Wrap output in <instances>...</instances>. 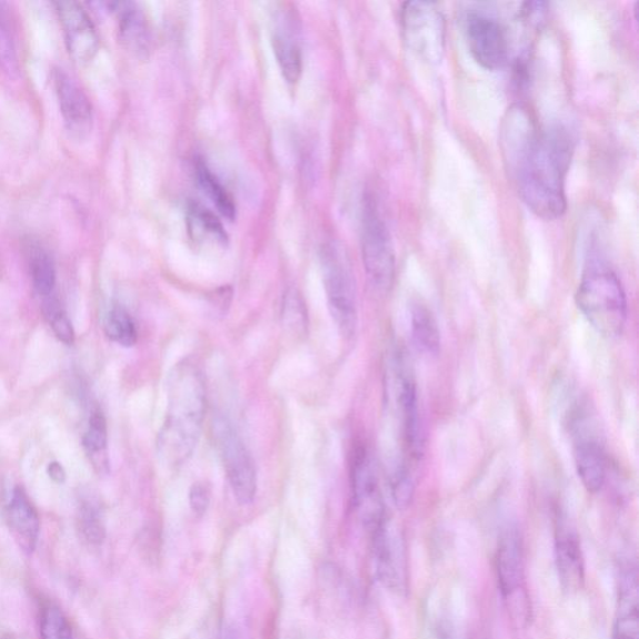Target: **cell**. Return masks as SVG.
<instances>
[{"mask_svg":"<svg viewBox=\"0 0 639 639\" xmlns=\"http://www.w3.org/2000/svg\"><path fill=\"white\" fill-rule=\"evenodd\" d=\"M500 147L523 204L541 219H560L576 147L571 131L563 126L541 129L529 108L515 104L503 118Z\"/></svg>","mask_w":639,"mask_h":639,"instance_id":"1","label":"cell"},{"mask_svg":"<svg viewBox=\"0 0 639 639\" xmlns=\"http://www.w3.org/2000/svg\"><path fill=\"white\" fill-rule=\"evenodd\" d=\"M168 408L158 436L162 463L179 468L194 453L207 410V388L196 362L176 365L167 381Z\"/></svg>","mask_w":639,"mask_h":639,"instance_id":"2","label":"cell"},{"mask_svg":"<svg viewBox=\"0 0 639 639\" xmlns=\"http://www.w3.org/2000/svg\"><path fill=\"white\" fill-rule=\"evenodd\" d=\"M576 302L583 317L602 337L613 339L623 332L628 319V302L620 278L605 262L588 263Z\"/></svg>","mask_w":639,"mask_h":639,"instance_id":"3","label":"cell"},{"mask_svg":"<svg viewBox=\"0 0 639 639\" xmlns=\"http://www.w3.org/2000/svg\"><path fill=\"white\" fill-rule=\"evenodd\" d=\"M323 288L331 317L345 338L353 337L359 321L357 281L347 251L338 242L321 250Z\"/></svg>","mask_w":639,"mask_h":639,"instance_id":"4","label":"cell"},{"mask_svg":"<svg viewBox=\"0 0 639 639\" xmlns=\"http://www.w3.org/2000/svg\"><path fill=\"white\" fill-rule=\"evenodd\" d=\"M361 249L370 286L378 292H388L397 273V253L387 221L372 194L363 199Z\"/></svg>","mask_w":639,"mask_h":639,"instance_id":"5","label":"cell"},{"mask_svg":"<svg viewBox=\"0 0 639 639\" xmlns=\"http://www.w3.org/2000/svg\"><path fill=\"white\" fill-rule=\"evenodd\" d=\"M211 435L237 501L247 506L256 499L258 476L251 455L234 426L222 415L211 422Z\"/></svg>","mask_w":639,"mask_h":639,"instance_id":"6","label":"cell"},{"mask_svg":"<svg viewBox=\"0 0 639 639\" xmlns=\"http://www.w3.org/2000/svg\"><path fill=\"white\" fill-rule=\"evenodd\" d=\"M401 33L406 46L423 62L439 64L446 52V18L430 2L403 3L400 10Z\"/></svg>","mask_w":639,"mask_h":639,"instance_id":"7","label":"cell"},{"mask_svg":"<svg viewBox=\"0 0 639 639\" xmlns=\"http://www.w3.org/2000/svg\"><path fill=\"white\" fill-rule=\"evenodd\" d=\"M351 486L355 509L370 533L388 521L377 466L365 448L353 453Z\"/></svg>","mask_w":639,"mask_h":639,"instance_id":"8","label":"cell"},{"mask_svg":"<svg viewBox=\"0 0 639 639\" xmlns=\"http://www.w3.org/2000/svg\"><path fill=\"white\" fill-rule=\"evenodd\" d=\"M466 40L470 53L482 68H502L509 56V40L502 24L490 14L471 12L465 22Z\"/></svg>","mask_w":639,"mask_h":639,"instance_id":"9","label":"cell"},{"mask_svg":"<svg viewBox=\"0 0 639 639\" xmlns=\"http://www.w3.org/2000/svg\"><path fill=\"white\" fill-rule=\"evenodd\" d=\"M371 536L380 581L391 591H408V555L400 535L387 521Z\"/></svg>","mask_w":639,"mask_h":639,"instance_id":"10","label":"cell"},{"mask_svg":"<svg viewBox=\"0 0 639 639\" xmlns=\"http://www.w3.org/2000/svg\"><path fill=\"white\" fill-rule=\"evenodd\" d=\"M497 580L505 601L517 610H525L527 603L525 587V557L519 532L506 530L501 536L496 556Z\"/></svg>","mask_w":639,"mask_h":639,"instance_id":"11","label":"cell"},{"mask_svg":"<svg viewBox=\"0 0 639 639\" xmlns=\"http://www.w3.org/2000/svg\"><path fill=\"white\" fill-rule=\"evenodd\" d=\"M395 402L401 422L405 449L411 458L419 459L422 453L423 440L419 411L418 389L411 371L405 367L402 360L395 367Z\"/></svg>","mask_w":639,"mask_h":639,"instance_id":"12","label":"cell"},{"mask_svg":"<svg viewBox=\"0 0 639 639\" xmlns=\"http://www.w3.org/2000/svg\"><path fill=\"white\" fill-rule=\"evenodd\" d=\"M271 43L283 78L297 84L302 72V52L296 14L281 4L273 12Z\"/></svg>","mask_w":639,"mask_h":639,"instance_id":"13","label":"cell"},{"mask_svg":"<svg viewBox=\"0 0 639 639\" xmlns=\"http://www.w3.org/2000/svg\"><path fill=\"white\" fill-rule=\"evenodd\" d=\"M54 6L64 30L69 54L79 64L89 63L98 53L100 42L86 9L76 2H60Z\"/></svg>","mask_w":639,"mask_h":639,"instance_id":"14","label":"cell"},{"mask_svg":"<svg viewBox=\"0 0 639 639\" xmlns=\"http://www.w3.org/2000/svg\"><path fill=\"white\" fill-rule=\"evenodd\" d=\"M54 87L67 129L77 138H84L93 127V107L77 81L63 69H54Z\"/></svg>","mask_w":639,"mask_h":639,"instance_id":"15","label":"cell"},{"mask_svg":"<svg viewBox=\"0 0 639 639\" xmlns=\"http://www.w3.org/2000/svg\"><path fill=\"white\" fill-rule=\"evenodd\" d=\"M556 565L561 586L567 592L580 591L585 583V561L580 539L566 521L556 529Z\"/></svg>","mask_w":639,"mask_h":639,"instance_id":"16","label":"cell"},{"mask_svg":"<svg viewBox=\"0 0 639 639\" xmlns=\"http://www.w3.org/2000/svg\"><path fill=\"white\" fill-rule=\"evenodd\" d=\"M576 430L575 463L578 478L588 492L597 493L603 489L607 480V456L600 441L583 429Z\"/></svg>","mask_w":639,"mask_h":639,"instance_id":"17","label":"cell"},{"mask_svg":"<svg viewBox=\"0 0 639 639\" xmlns=\"http://www.w3.org/2000/svg\"><path fill=\"white\" fill-rule=\"evenodd\" d=\"M10 532L20 549L27 555L36 550L40 532V520L32 501L22 487H16L7 507Z\"/></svg>","mask_w":639,"mask_h":639,"instance_id":"18","label":"cell"},{"mask_svg":"<svg viewBox=\"0 0 639 639\" xmlns=\"http://www.w3.org/2000/svg\"><path fill=\"white\" fill-rule=\"evenodd\" d=\"M638 576L627 565L620 576L613 639H639Z\"/></svg>","mask_w":639,"mask_h":639,"instance_id":"19","label":"cell"},{"mask_svg":"<svg viewBox=\"0 0 639 639\" xmlns=\"http://www.w3.org/2000/svg\"><path fill=\"white\" fill-rule=\"evenodd\" d=\"M119 18V37L129 52L147 56L150 49V30L147 18L134 3H111Z\"/></svg>","mask_w":639,"mask_h":639,"instance_id":"20","label":"cell"},{"mask_svg":"<svg viewBox=\"0 0 639 639\" xmlns=\"http://www.w3.org/2000/svg\"><path fill=\"white\" fill-rule=\"evenodd\" d=\"M187 227L189 236L202 246L226 247L228 234L220 220L207 208L192 202L188 208Z\"/></svg>","mask_w":639,"mask_h":639,"instance_id":"21","label":"cell"},{"mask_svg":"<svg viewBox=\"0 0 639 639\" xmlns=\"http://www.w3.org/2000/svg\"><path fill=\"white\" fill-rule=\"evenodd\" d=\"M410 329L416 349L428 357H438L441 349L439 325L431 310L421 302H415L411 308Z\"/></svg>","mask_w":639,"mask_h":639,"instance_id":"22","label":"cell"},{"mask_svg":"<svg viewBox=\"0 0 639 639\" xmlns=\"http://www.w3.org/2000/svg\"><path fill=\"white\" fill-rule=\"evenodd\" d=\"M83 446L88 459L99 475L110 469L108 453V426L103 412L94 410L90 415L88 429L83 436Z\"/></svg>","mask_w":639,"mask_h":639,"instance_id":"23","label":"cell"},{"mask_svg":"<svg viewBox=\"0 0 639 639\" xmlns=\"http://www.w3.org/2000/svg\"><path fill=\"white\" fill-rule=\"evenodd\" d=\"M196 172L201 190L204 191L220 214L230 221L234 220L237 216L236 202L217 176L212 174L206 162L201 160L197 161Z\"/></svg>","mask_w":639,"mask_h":639,"instance_id":"24","label":"cell"},{"mask_svg":"<svg viewBox=\"0 0 639 639\" xmlns=\"http://www.w3.org/2000/svg\"><path fill=\"white\" fill-rule=\"evenodd\" d=\"M30 277L38 296L47 299L52 297L57 282V272L52 258L42 248L30 251Z\"/></svg>","mask_w":639,"mask_h":639,"instance_id":"25","label":"cell"},{"mask_svg":"<svg viewBox=\"0 0 639 639\" xmlns=\"http://www.w3.org/2000/svg\"><path fill=\"white\" fill-rule=\"evenodd\" d=\"M104 330L107 337L123 348H133L138 340V331L133 318L124 307H111L107 313Z\"/></svg>","mask_w":639,"mask_h":639,"instance_id":"26","label":"cell"},{"mask_svg":"<svg viewBox=\"0 0 639 639\" xmlns=\"http://www.w3.org/2000/svg\"><path fill=\"white\" fill-rule=\"evenodd\" d=\"M283 327L296 337H303L308 331V311L301 293L297 289H289L282 301Z\"/></svg>","mask_w":639,"mask_h":639,"instance_id":"27","label":"cell"},{"mask_svg":"<svg viewBox=\"0 0 639 639\" xmlns=\"http://www.w3.org/2000/svg\"><path fill=\"white\" fill-rule=\"evenodd\" d=\"M43 312L58 340L72 347L76 341L74 328L59 301L50 297L47 298L43 303Z\"/></svg>","mask_w":639,"mask_h":639,"instance_id":"28","label":"cell"},{"mask_svg":"<svg viewBox=\"0 0 639 639\" xmlns=\"http://www.w3.org/2000/svg\"><path fill=\"white\" fill-rule=\"evenodd\" d=\"M80 532L90 545H100L106 539V527L99 507L91 501L81 503L79 510Z\"/></svg>","mask_w":639,"mask_h":639,"instance_id":"29","label":"cell"},{"mask_svg":"<svg viewBox=\"0 0 639 639\" xmlns=\"http://www.w3.org/2000/svg\"><path fill=\"white\" fill-rule=\"evenodd\" d=\"M40 636L42 639H74L67 617L53 605L44 608L40 620Z\"/></svg>","mask_w":639,"mask_h":639,"instance_id":"30","label":"cell"},{"mask_svg":"<svg viewBox=\"0 0 639 639\" xmlns=\"http://www.w3.org/2000/svg\"><path fill=\"white\" fill-rule=\"evenodd\" d=\"M7 19L4 4H0V63L13 74L18 72V58Z\"/></svg>","mask_w":639,"mask_h":639,"instance_id":"31","label":"cell"},{"mask_svg":"<svg viewBox=\"0 0 639 639\" xmlns=\"http://www.w3.org/2000/svg\"><path fill=\"white\" fill-rule=\"evenodd\" d=\"M211 501V487L206 481H199L191 486L189 503L192 513L202 517L207 513Z\"/></svg>","mask_w":639,"mask_h":639,"instance_id":"32","label":"cell"},{"mask_svg":"<svg viewBox=\"0 0 639 639\" xmlns=\"http://www.w3.org/2000/svg\"><path fill=\"white\" fill-rule=\"evenodd\" d=\"M48 475L57 483H63L67 479V473L62 465L59 462H50L48 465Z\"/></svg>","mask_w":639,"mask_h":639,"instance_id":"33","label":"cell"},{"mask_svg":"<svg viewBox=\"0 0 639 639\" xmlns=\"http://www.w3.org/2000/svg\"><path fill=\"white\" fill-rule=\"evenodd\" d=\"M221 639H243L239 630L234 626H229L222 632Z\"/></svg>","mask_w":639,"mask_h":639,"instance_id":"34","label":"cell"},{"mask_svg":"<svg viewBox=\"0 0 639 639\" xmlns=\"http://www.w3.org/2000/svg\"><path fill=\"white\" fill-rule=\"evenodd\" d=\"M436 639H453L452 635L446 630V628H441L438 633V638Z\"/></svg>","mask_w":639,"mask_h":639,"instance_id":"35","label":"cell"},{"mask_svg":"<svg viewBox=\"0 0 639 639\" xmlns=\"http://www.w3.org/2000/svg\"><path fill=\"white\" fill-rule=\"evenodd\" d=\"M0 639H14V637L10 636V635H4V636L0 637Z\"/></svg>","mask_w":639,"mask_h":639,"instance_id":"36","label":"cell"}]
</instances>
